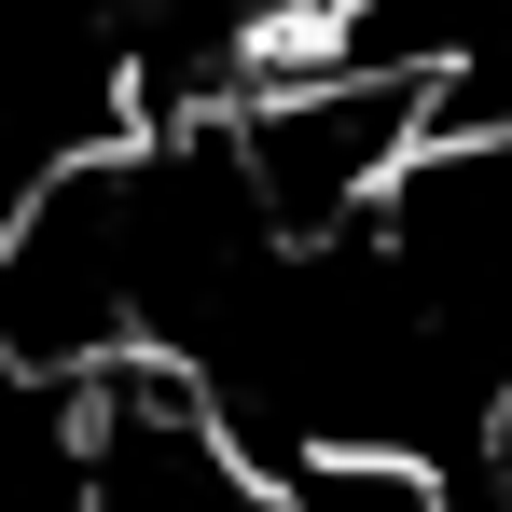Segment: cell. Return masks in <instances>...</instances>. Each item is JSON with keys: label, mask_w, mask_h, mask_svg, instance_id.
<instances>
[{"label": "cell", "mask_w": 512, "mask_h": 512, "mask_svg": "<svg viewBox=\"0 0 512 512\" xmlns=\"http://www.w3.org/2000/svg\"><path fill=\"white\" fill-rule=\"evenodd\" d=\"M485 499L512 512V388H499V402H485Z\"/></svg>", "instance_id": "7a4b0ae2"}, {"label": "cell", "mask_w": 512, "mask_h": 512, "mask_svg": "<svg viewBox=\"0 0 512 512\" xmlns=\"http://www.w3.org/2000/svg\"><path fill=\"white\" fill-rule=\"evenodd\" d=\"M443 457L416 443H277L250 457V512H443Z\"/></svg>", "instance_id": "6da1fadb"}]
</instances>
